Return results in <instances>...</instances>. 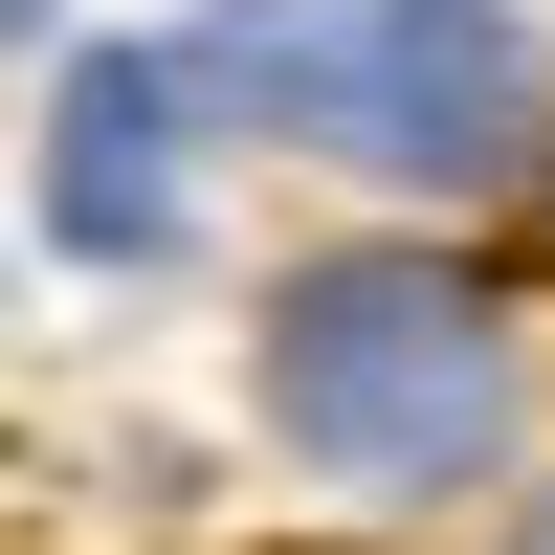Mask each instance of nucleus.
Wrapping results in <instances>:
<instances>
[{
    "mask_svg": "<svg viewBox=\"0 0 555 555\" xmlns=\"http://www.w3.org/2000/svg\"><path fill=\"white\" fill-rule=\"evenodd\" d=\"M267 423L334 489H467L489 423H512V334H489V289L423 267V245L289 267V311H267Z\"/></svg>",
    "mask_w": 555,
    "mask_h": 555,
    "instance_id": "f257e3e1",
    "label": "nucleus"
},
{
    "mask_svg": "<svg viewBox=\"0 0 555 555\" xmlns=\"http://www.w3.org/2000/svg\"><path fill=\"white\" fill-rule=\"evenodd\" d=\"M222 67L356 178H512L533 156V44L512 0H245Z\"/></svg>",
    "mask_w": 555,
    "mask_h": 555,
    "instance_id": "f03ea898",
    "label": "nucleus"
},
{
    "mask_svg": "<svg viewBox=\"0 0 555 555\" xmlns=\"http://www.w3.org/2000/svg\"><path fill=\"white\" fill-rule=\"evenodd\" d=\"M44 201H67V245H156V222H178L156 67H133V44H89V67H67V156H44Z\"/></svg>",
    "mask_w": 555,
    "mask_h": 555,
    "instance_id": "7ed1b4c3",
    "label": "nucleus"
},
{
    "mask_svg": "<svg viewBox=\"0 0 555 555\" xmlns=\"http://www.w3.org/2000/svg\"><path fill=\"white\" fill-rule=\"evenodd\" d=\"M512 555H555V512H533V533H512Z\"/></svg>",
    "mask_w": 555,
    "mask_h": 555,
    "instance_id": "20e7f679",
    "label": "nucleus"
}]
</instances>
